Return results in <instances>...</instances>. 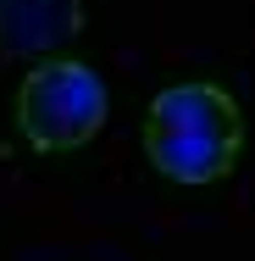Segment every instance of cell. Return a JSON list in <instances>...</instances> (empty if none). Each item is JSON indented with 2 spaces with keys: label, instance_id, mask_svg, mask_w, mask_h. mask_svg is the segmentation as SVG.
<instances>
[{
  "label": "cell",
  "instance_id": "cell-1",
  "mask_svg": "<svg viewBox=\"0 0 255 261\" xmlns=\"http://www.w3.org/2000/svg\"><path fill=\"white\" fill-rule=\"evenodd\" d=\"M145 156L161 178L172 184H216L233 172L239 145H244V117L222 84H172L161 89L145 111Z\"/></svg>",
  "mask_w": 255,
  "mask_h": 261
},
{
  "label": "cell",
  "instance_id": "cell-2",
  "mask_svg": "<svg viewBox=\"0 0 255 261\" xmlns=\"http://www.w3.org/2000/svg\"><path fill=\"white\" fill-rule=\"evenodd\" d=\"M17 128L28 139V150L61 156V150H83L105 128V84L95 67L50 56L34 61V72L17 89Z\"/></svg>",
  "mask_w": 255,
  "mask_h": 261
},
{
  "label": "cell",
  "instance_id": "cell-3",
  "mask_svg": "<svg viewBox=\"0 0 255 261\" xmlns=\"http://www.w3.org/2000/svg\"><path fill=\"white\" fill-rule=\"evenodd\" d=\"M83 34V0H0V50L50 61Z\"/></svg>",
  "mask_w": 255,
  "mask_h": 261
}]
</instances>
